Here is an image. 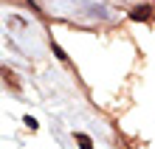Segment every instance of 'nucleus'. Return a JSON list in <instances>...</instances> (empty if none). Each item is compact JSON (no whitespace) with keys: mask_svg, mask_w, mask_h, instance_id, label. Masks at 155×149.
<instances>
[{"mask_svg":"<svg viewBox=\"0 0 155 149\" xmlns=\"http://www.w3.org/2000/svg\"><path fill=\"white\" fill-rule=\"evenodd\" d=\"M150 17H152V6H135L133 11H130V20H135V23L150 20Z\"/></svg>","mask_w":155,"mask_h":149,"instance_id":"obj_1","label":"nucleus"},{"mask_svg":"<svg viewBox=\"0 0 155 149\" xmlns=\"http://www.w3.org/2000/svg\"><path fill=\"white\" fill-rule=\"evenodd\" d=\"M74 138H76L79 149H93V138H90V135H85V132H74Z\"/></svg>","mask_w":155,"mask_h":149,"instance_id":"obj_2","label":"nucleus"},{"mask_svg":"<svg viewBox=\"0 0 155 149\" xmlns=\"http://www.w3.org/2000/svg\"><path fill=\"white\" fill-rule=\"evenodd\" d=\"M23 124L28 127L31 132H37V129H40V124H37V118H34V115H25V118H23Z\"/></svg>","mask_w":155,"mask_h":149,"instance_id":"obj_3","label":"nucleus"},{"mask_svg":"<svg viewBox=\"0 0 155 149\" xmlns=\"http://www.w3.org/2000/svg\"><path fill=\"white\" fill-rule=\"evenodd\" d=\"M51 48H54V53H57V59H59V62H68V53L62 51V48H59L57 42H51Z\"/></svg>","mask_w":155,"mask_h":149,"instance_id":"obj_4","label":"nucleus"}]
</instances>
